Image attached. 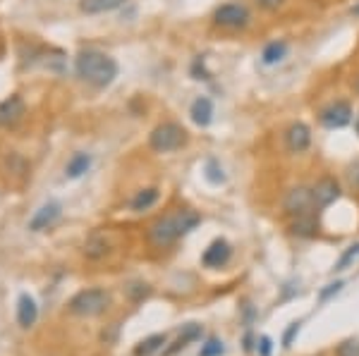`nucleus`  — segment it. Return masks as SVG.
<instances>
[{
	"label": "nucleus",
	"mask_w": 359,
	"mask_h": 356,
	"mask_svg": "<svg viewBox=\"0 0 359 356\" xmlns=\"http://www.w3.org/2000/svg\"><path fill=\"white\" fill-rule=\"evenodd\" d=\"M201 222V215L194 213L189 208H182L177 213H170V215H163L149 227V239H151L154 246H170L175 239H180L182 234L192 232V229Z\"/></svg>",
	"instance_id": "obj_1"
},
{
	"label": "nucleus",
	"mask_w": 359,
	"mask_h": 356,
	"mask_svg": "<svg viewBox=\"0 0 359 356\" xmlns=\"http://www.w3.org/2000/svg\"><path fill=\"white\" fill-rule=\"evenodd\" d=\"M74 70H77V74L84 82L103 89V86H108L118 77V62L111 55L98 53V50H84V53L77 55Z\"/></svg>",
	"instance_id": "obj_2"
},
{
	"label": "nucleus",
	"mask_w": 359,
	"mask_h": 356,
	"mask_svg": "<svg viewBox=\"0 0 359 356\" xmlns=\"http://www.w3.org/2000/svg\"><path fill=\"white\" fill-rule=\"evenodd\" d=\"M108 306H111V294H108L106 290L94 287V290H84L72 297V301H69V313L82 315V318H91V315L103 313Z\"/></svg>",
	"instance_id": "obj_3"
},
{
	"label": "nucleus",
	"mask_w": 359,
	"mask_h": 356,
	"mask_svg": "<svg viewBox=\"0 0 359 356\" xmlns=\"http://www.w3.org/2000/svg\"><path fill=\"white\" fill-rule=\"evenodd\" d=\"M149 143H151L156 153L177 151V148H182L187 143V131H184V127H180L177 122H163L151 131Z\"/></svg>",
	"instance_id": "obj_4"
},
{
	"label": "nucleus",
	"mask_w": 359,
	"mask_h": 356,
	"mask_svg": "<svg viewBox=\"0 0 359 356\" xmlns=\"http://www.w3.org/2000/svg\"><path fill=\"white\" fill-rule=\"evenodd\" d=\"M311 208H314V194L306 187H294L285 194V199H283V211L290 218L309 215Z\"/></svg>",
	"instance_id": "obj_5"
},
{
	"label": "nucleus",
	"mask_w": 359,
	"mask_h": 356,
	"mask_svg": "<svg viewBox=\"0 0 359 356\" xmlns=\"http://www.w3.org/2000/svg\"><path fill=\"white\" fill-rule=\"evenodd\" d=\"M213 22L223 29H242L249 24V10L240 3H225L213 13Z\"/></svg>",
	"instance_id": "obj_6"
},
{
	"label": "nucleus",
	"mask_w": 359,
	"mask_h": 356,
	"mask_svg": "<svg viewBox=\"0 0 359 356\" xmlns=\"http://www.w3.org/2000/svg\"><path fill=\"white\" fill-rule=\"evenodd\" d=\"M318 120H321L323 127L328 129H343L352 122V108L347 101H333L318 113Z\"/></svg>",
	"instance_id": "obj_7"
},
{
	"label": "nucleus",
	"mask_w": 359,
	"mask_h": 356,
	"mask_svg": "<svg viewBox=\"0 0 359 356\" xmlns=\"http://www.w3.org/2000/svg\"><path fill=\"white\" fill-rule=\"evenodd\" d=\"M285 146L290 153H304L311 146V129L304 122H292L285 129Z\"/></svg>",
	"instance_id": "obj_8"
},
{
	"label": "nucleus",
	"mask_w": 359,
	"mask_h": 356,
	"mask_svg": "<svg viewBox=\"0 0 359 356\" xmlns=\"http://www.w3.org/2000/svg\"><path fill=\"white\" fill-rule=\"evenodd\" d=\"M311 194H314V206L316 208H326L333 201L340 199V185L333 180V177H323L318 180L314 187H311Z\"/></svg>",
	"instance_id": "obj_9"
},
{
	"label": "nucleus",
	"mask_w": 359,
	"mask_h": 356,
	"mask_svg": "<svg viewBox=\"0 0 359 356\" xmlns=\"http://www.w3.org/2000/svg\"><path fill=\"white\" fill-rule=\"evenodd\" d=\"M60 204L57 201H48V204H43L41 208L34 213V218L29 220V229L32 232H43V229H48V227H53L55 225V220L60 218Z\"/></svg>",
	"instance_id": "obj_10"
},
{
	"label": "nucleus",
	"mask_w": 359,
	"mask_h": 356,
	"mask_svg": "<svg viewBox=\"0 0 359 356\" xmlns=\"http://www.w3.org/2000/svg\"><path fill=\"white\" fill-rule=\"evenodd\" d=\"M230 256H233L230 244L225 242V239H216V242L208 244V249L204 251V256H201V263H204L206 268H223L225 263L230 261Z\"/></svg>",
	"instance_id": "obj_11"
},
{
	"label": "nucleus",
	"mask_w": 359,
	"mask_h": 356,
	"mask_svg": "<svg viewBox=\"0 0 359 356\" xmlns=\"http://www.w3.org/2000/svg\"><path fill=\"white\" fill-rule=\"evenodd\" d=\"M39 318V306H36V299L32 294H20L17 299V323L22 328H32Z\"/></svg>",
	"instance_id": "obj_12"
},
{
	"label": "nucleus",
	"mask_w": 359,
	"mask_h": 356,
	"mask_svg": "<svg viewBox=\"0 0 359 356\" xmlns=\"http://www.w3.org/2000/svg\"><path fill=\"white\" fill-rule=\"evenodd\" d=\"M25 115V101L20 96H10L8 101L0 103V124L10 127V124L20 122V118Z\"/></svg>",
	"instance_id": "obj_13"
},
{
	"label": "nucleus",
	"mask_w": 359,
	"mask_h": 356,
	"mask_svg": "<svg viewBox=\"0 0 359 356\" xmlns=\"http://www.w3.org/2000/svg\"><path fill=\"white\" fill-rule=\"evenodd\" d=\"M189 115H192L194 124H199V127H208L213 120V103L211 99H206V96H199L192 108H189Z\"/></svg>",
	"instance_id": "obj_14"
},
{
	"label": "nucleus",
	"mask_w": 359,
	"mask_h": 356,
	"mask_svg": "<svg viewBox=\"0 0 359 356\" xmlns=\"http://www.w3.org/2000/svg\"><path fill=\"white\" fill-rule=\"evenodd\" d=\"M125 0H79V10L86 15H101L113 13V10L123 8Z\"/></svg>",
	"instance_id": "obj_15"
},
{
	"label": "nucleus",
	"mask_w": 359,
	"mask_h": 356,
	"mask_svg": "<svg viewBox=\"0 0 359 356\" xmlns=\"http://www.w3.org/2000/svg\"><path fill=\"white\" fill-rule=\"evenodd\" d=\"M201 337V325H196V323H189V325H184V330L180 332V337L175 340V344H172L170 349H165V356H172L175 352H180V349H184L189 342H194V340H199Z\"/></svg>",
	"instance_id": "obj_16"
},
{
	"label": "nucleus",
	"mask_w": 359,
	"mask_h": 356,
	"mask_svg": "<svg viewBox=\"0 0 359 356\" xmlns=\"http://www.w3.org/2000/svg\"><path fill=\"white\" fill-rule=\"evenodd\" d=\"M290 232L294 234V237H304V239L314 237V234H316V220H314V215L309 213V215L294 218L292 225H290Z\"/></svg>",
	"instance_id": "obj_17"
},
{
	"label": "nucleus",
	"mask_w": 359,
	"mask_h": 356,
	"mask_svg": "<svg viewBox=\"0 0 359 356\" xmlns=\"http://www.w3.org/2000/svg\"><path fill=\"white\" fill-rule=\"evenodd\" d=\"M89 168H91V156H89V153H74V156L67 160L65 172H67V177L77 180V177H82Z\"/></svg>",
	"instance_id": "obj_18"
},
{
	"label": "nucleus",
	"mask_w": 359,
	"mask_h": 356,
	"mask_svg": "<svg viewBox=\"0 0 359 356\" xmlns=\"http://www.w3.org/2000/svg\"><path fill=\"white\" fill-rule=\"evenodd\" d=\"M168 337L163 335V332H158V335H151V337H147V340H142L135 347V356H151L158 352L161 347L165 344Z\"/></svg>",
	"instance_id": "obj_19"
},
{
	"label": "nucleus",
	"mask_w": 359,
	"mask_h": 356,
	"mask_svg": "<svg viewBox=\"0 0 359 356\" xmlns=\"http://www.w3.org/2000/svg\"><path fill=\"white\" fill-rule=\"evenodd\" d=\"M158 201V189H142V192L137 194L135 199H132V211H137V213H142V211H149L151 206Z\"/></svg>",
	"instance_id": "obj_20"
},
{
	"label": "nucleus",
	"mask_w": 359,
	"mask_h": 356,
	"mask_svg": "<svg viewBox=\"0 0 359 356\" xmlns=\"http://www.w3.org/2000/svg\"><path fill=\"white\" fill-rule=\"evenodd\" d=\"M285 55H287V43L285 41H273L264 48L262 60H264V65H276V62H280Z\"/></svg>",
	"instance_id": "obj_21"
},
{
	"label": "nucleus",
	"mask_w": 359,
	"mask_h": 356,
	"mask_svg": "<svg viewBox=\"0 0 359 356\" xmlns=\"http://www.w3.org/2000/svg\"><path fill=\"white\" fill-rule=\"evenodd\" d=\"M357 261H359V244H352V246H347L345 254L338 258V263L333 266V271L335 273H343V271H347V268H350L352 263H357Z\"/></svg>",
	"instance_id": "obj_22"
},
{
	"label": "nucleus",
	"mask_w": 359,
	"mask_h": 356,
	"mask_svg": "<svg viewBox=\"0 0 359 356\" xmlns=\"http://www.w3.org/2000/svg\"><path fill=\"white\" fill-rule=\"evenodd\" d=\"M225 352V347H223V342L218 340V337H208V340L201 344V352L199 356H221Z\"/></svg>",
	"instance_id": "obj_23"
},
{
	"label": "nucleus",
	"mask_w": 359,
	"mask_h": 356,
	"mask_svg": "<svg viewBox=\"0 0 359 356\" xmlns=\"http://www.w3.org/2000/svg\"><path fill=\"white\" fill-rule=\"evenodd\" d=\"M206 180L211 182V185H221V182H225L223 168L216 163V160H208L206 163Z\"/></svg>",
	"instance_id": "obj_24"
},
{
	"label": "nucleus",
	"mask_w": 359,
	"mask_h": 356,
	"mask_svg": "<svg viewBox=\"0 0 359 356\" xmlns=\"http://www.w3.org/2000/svg\"><path fill=\"white\" fill-rule=\"evenodd\" d=\"M106 251H108V244L106 242H98V239L94 237L89 244H86V256H91V258H101V256H106Z\"/></svg>",
	"instance_id": "obj_25"
},
{
	"label": "nucleus",
	"mask_w": 359,
	"mask_h": 356,
	"mask_svg": "<svg viewBox=\"0 0 359 356\" xmlns=\"http://www.w3.org/2000/svg\"><path fill=\"white\" fill-rule=\"evenodd\" d=\"M338 356H359V340H345L338 347Z\"/></svg>",
	"instance_id": "obj_26"
},
{
	"label": "nucleus",
	"mask_w": 359,
	"mask_h": 356,
	"mask_svg": "<svg viewBox=\"0 0 359 356\" xmlns=\"http://www.w3.org/2000/svg\"><path fill=\"white\" fill-rule=\"evenodd\" d=\"M340 290H343V283H333V285H328L326 287V290H321V294H318V301H328V299H331V297H335V294H338V292Z\"/></svg>",
	"instance_id": "obj_27"
},
{
	"label": "nucleus",
	"mask_w": 359,
	"mask_h": 356,
	"mask_svg": "<svg viewBox=\"0 0 359 356\" xmlns=\"http://www.w3.org/2000/svg\"><path fill=\"white\" fill-rule=\"evenodd\" d=\"M297 332H299V323H290V328H287L285 335H283V347L290 349L292 347V340L297 337Z\"/></svg>",
	"instance_id": "obj_28"
},
{
	"label": "nucleus",
	"mask_w": 359,
	"mask_h": 356,
	"mask_svg": "<svg viewBox=\"0 0 359 356\" xmlns=\"http://www.w3.org/2000/svg\"><path fill=\"white\" fill-rule=\"evenodd\" d=\"M347 180H350V187L359 192V160L355 165H350V170H347Z\"/></svg>",
	"instance_id": "obj_29"
},
{
	"label": "nucleus",
	"mask_w": 359,
	"mask_h": 356,
	"mask_svg": "<svg viewBox=\"0 0 359 356\" xmlns=\"http://www.w3.org/2000/svg\"><path fill=\"white\" fill-rule=\"evenodd\" d=\"M259 3V8H264V10H269V13H273V10L280 8L285 0H257Z\"/></svg>",
	"instance_id": "obj_30"
},
{
	"label": "nucleus",
	"mask_w": 359,
	"mask_h": 356,
	"mask_svg": "<svg viewBox=\"0 0 359 356\" xmlns=\"http://www.w3.org/2000/svg\"><path fill=\"white\" fill-rule=\"evenodd\" d=\"M271 349H273V344H271V337H262V340H259V354L262 356H271Z\"/></svg>",
	"instance_id": "obj_31"
},
{
	"label": "nucleus",
	"mask_w": 359,
	"mask_h": 356,
	"mask_svg": "<svg viewBox=\"0 0 359 356\" xmlns=\"http://www.w3.org/2000/svg\"><path fill=\"white\" fill-rule=\"evenodd\" d=\"M355 91H357V94H359V77L355 79Z\"/></svg>",
	"instance_id": "obj_32"
},
{
	"label": "nucleus",
	"mask_w": 359,
	"mask_h": 356,
	"mask_svg": "<svg viewBox=\"0 0 359 356\" xmlns=\"http://www.w3.org/2000/svg\"><path fill=\"white\" fill-rule=\"evenodd\" d=\"M357 134H359V115H357Z\"/></svg>",
	"instance_id": "obj_33"
}]
</instances>
